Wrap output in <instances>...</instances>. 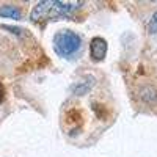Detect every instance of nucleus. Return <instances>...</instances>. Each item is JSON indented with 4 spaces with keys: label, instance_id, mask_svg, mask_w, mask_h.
<instances>
[{
    "label": "nucleus",
    "instance_id": "8",
    "mask_svg": "<svg viewBox=\"0 0 157 157\" xmlns=\"http://www.w3.org/2000/svg\"><path fill=\"white\" fill-rule=\"evenodd\" d=\"M3 96H5V90H3V85L0 83V104H2V101H3Z\"/></svg>",
    "mask_w": 157,
    "mask_h": 157
},
{
    "label": "nucleus",
    "instance_id": "1",
    "mask_svg": "<svg viewBox=\"0 0 157 157\" xmlns=\"http://www.w3.org/2000/svg\"><path fill=\"white\" fill-rule=\"evenodd\" d=\"M82 5V2H61V0H43L33 6L30 19L33 24H43L46 21L63 19Z\"/></svg>",
    "mask_w": 157,
    "mask_h": 157
},
{
    "label": "nucleus",
    "instance_id": "4",
    "mask_svg": "<svg viewBox=\"0 0 157 157\" xmlns=\"http://www.w3.org/2000/svg\"><path fill=\"white\" fill-rule=\"evenodd\" d=\"M0 16L19 21L22 14H21V10L17 6H14V5H3V6H0Z\"/></svg>",
    "mask_w": 157,
    "mask_h": 157
},
{
    "label": "nucleus",
    "instance_id": "5",
    "mask_svg": "<svg viewBox=\"0 0 157 157\" xmlns=\"http://www.w3.org/2000/svg\"><path fill=\"white\" fill-rule=\"evenodd\" d=\"M91 78V77H90ZM90 78H83V80H80V82H77L74 86H72V91L77 94V96H83V94H86L88 91H90V88L93 86V83H94V80L93 82H90L88 83V80Z\"/></svg>",
    "mask_w": 157,
    "mask_h": 157
},
{
    "label": "nucleus",
    "instance_id": "7",
    "mask_svg": "<svg viewBox=\"0 0 157 157\" xmlns=\"http://www.w3.org/2000/svg\"><path fill=\"white\" fill-rule=\"evenodd\" d=\"M148 29H149V33H157V11L152 14L151 21H149V25H148Z\"/></svg>",
    "mask_w": 157,
    "mask_h": 157
},
{
    "label": "nucleus",
    "instance_id": "2",
    "mask_svg": "<svg viewBox=\"0 0 157 157\" xmlns=\"http://www.w3.org/2000/svg\"><path fill=\"white\" fill-rule=\"evenodd\" d=\"M82 47V38L72 30H60L54 36V50L63 58H71Z\"/></svg>",
    "mask_w": 157,
    "mask_h": 157
},
{
    "label": "nucleus",
    "instance_id": "3",
    "mask_svg": "<svg viewBox=\"0 0 157 157\" xmlns=\"http://www.w3.org/2000/svg\"><path fill=\"white\" fill-rule=\"evenodd\" d=\"M90 55L94 61H102L107 55V41L101 36H94L90 41Z\"/></svg>",
    "mask_w": 157,
    "mask_h": 157
},
{
    "label": "nucleus",
    "instance_id": "6",
    "mask_svg": "<svg viewBox=\"0 0 157 157\" xmlns=\"http://www.w3.org/2000/svg\"><path fill=\"white\" fill-rule=\"evenodd\" d=\"M141 98L145 99L146 102H155V99H157V94H155V91H154V88H151V86H148V88H143L141 90Z\"/></svg>",
    "mask_w": 157,
    "mask_h": 157
}]
</instances>
